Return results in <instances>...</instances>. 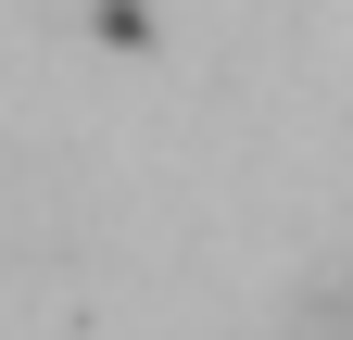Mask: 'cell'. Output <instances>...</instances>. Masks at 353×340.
<instances>
[{"label": "cell", "mask_w": 353, "mask_h": 340, "mask_svg": "<svg viewBox=\"0 0 353 340\" xmlns=\"http://www.w3.org/2000/svg\"><path fill=\"white\" fill-rule=\"evenodd\" d=\"M303 340H353V277H328L316 303H303Z\"/></svg>", "instance_id": "obj_1"}]
</instances>
